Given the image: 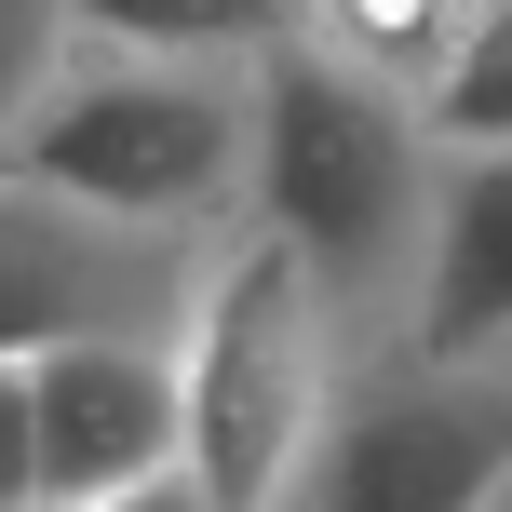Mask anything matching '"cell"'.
I'll return each instance as SVG.
<instances>
[{
  "instance_id": "cell-8",
  "label": "cell",
  "mask_w": 512,
  "mask_h": 512,
  "mask_svg": "<svg viewBox=\"0 0 512 512\" xmlns=\"http://www.w3.org/2000/svg\"><path fill=\"white\" fill-rule=\"evenodd\" d=\"M486 14L499 0H297V41H324L337 68H364V81H391V95L432 108Z\"/></svg>"
},
{
  "instance_id": "cell-10",
  "label": "cell",
  "mask_w": 512,
  "mask_h": 512,
  "mask_svg": "<svg viewBox=\"0 0 512 512\" xmlns=\"http://www.w3.org/2000/svg\"><path fill=\"white\" fill-rule=\"evenodd\" d=\"M432 135H445V149H512V0L472 27V54H459V68H445Z\"/></svg>"
},
{
  "instance_id": "cell-7",
  "label": "cell",
  "mask_w": 512,
  "mask_h": 512,
  "mask_svg": "<svg viewBox=\"0 0 512 512\" xmlns=\"http://www.w3.org/2000/svg\"><path fill=\"white\" fill-rule=\"evenodd\" d=\"M418 351H512V149H445Z\"/></svg>"
},
{
  "instance_id": "cell-3",
  "label": "cell",
  "mask_w": 512,
  "mask_h": 512,
  "mask_svg": "<svg viewBox=\"0 0 512 512\" xmlns=\"http://www.w3.org/2000/svg\"><path fill=\"white\" fill-rule=\"evenodd\" d=\"M0 176H41L135 230H243L256 216V54H122L95 41L41 108L0 122Z\"/></svg>"
},
{
  "instance_id": "cell-2",
  "label": "cell",
  "mask_w": 512,
  "mask_h": 512,
  "mask_svg": "<svg viewBox=\"0 0 512 512\" xmlns=\"http://www.w3.org/2000/svg\"><path fill=\"white\" fill-rule=\"evenodd\" d=\"M176 364H189V459H203V499L216 512L310 499V459H324L337 405H351V378H364V337H351V310H337V283L310 270L270 216H243V230L216 243Z\"/></svg>"
},
{
  "instance_id": "cell-4",
  "label": "cell",
  "mask_w": 512,
  "mask_h": 512,
  "mask_svg": "<svg viewBox=\"0 0 512 512\" xmlns=\"http://www.w3.org/2000/svg\"><path fill=\"white\" fill-rule=\"evenodd\" d=\"M0 499L14 512L203 499L176 337H0Z\"/></svg>"
},
{
  "instance_id": "cell-1",
  "label": "cell",
  "mask_w": 512,
  "mask_h": 512,
  "mask_svg": "<svg viewBox=\"0 0 512 512\" xmlns=\"http://www.w3.org/2000/svg\"><path fill=\"white\" fill-rule=\"evenodd\" d=\"M256 216L337 283L364 364L418 351L432 216H445V135L418 95L337 68L324 41H270L256 54Z\"/></svg>"
},
{
  "instance_id": "cell-6",
  "label": "cell",
  "mask_w": 512,
  "mask_h": 512,
  "mask_svg": "<svg viewBox=\"0 0 512 512\" xmlns=\"http://www.w3.org/2000/svg\"><path fill=\"white\" fill-rule=\"evenodd\" d=\"M216 243L95 216L41 176H0V337H189Z\"/></svg>"
},
{
  "instance_id": "cell-9",
  "label": "cell",
  "mask_w": 512,
  "mask_h": 512,
  "mask_svg": "<svg viewBox=\"0 0 512 512\" xmlns=\"http://www.w3.org/2000/svg\"><path fill=\"white\" fill-rule=\"evenodd\" d=\"M122 54H270L297 41V0H68Z\"/></svg>"
},
{
  "instance_id": "cell-5",
  "label": "cell",
  "mask_w": 512,
  "mask_h": 512,
  "mask_svg": "<svg viewBox=\"0 0 512 512\" xmlns=\"http://www.w3.org/2000/svg\"><path fill=\"white\" fill-rule=\"evenodd\" d=\"M310 499H418V512L512 499V351L364 364L324 459H310Z\"/></svg>"
}]
</instances>
